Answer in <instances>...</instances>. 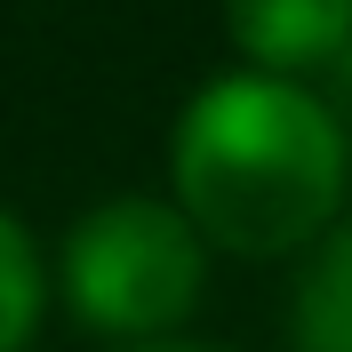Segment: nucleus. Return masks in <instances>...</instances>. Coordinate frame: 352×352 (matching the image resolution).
Segmentation results:
<instances>
[{
	"mask_svg": "<svg viewBox=\"0 0 352 352\" xmlns=\"http://www.w3.org/2000/svg\"><path fill=\"white\" fill-rule=\"evenodd\" d=\"M176 217L232 256H288L344 208V129L296 80L224 72L176 112Z\"/></svg>",
	"mask_w": 352,
	"mask_h": 352,
	"instance_id": "nucleus-1",
	"label": "nucleus"
},
{
	"mask_svg": "<svg viewBox=\"0 0 352 352\" xmlns=\"http://www.w3.org/2000/svg\"><path fill=\"white\" fill-rule=\"evenodd\" d=\"M65 296L104 336H168L200 305V232L168 200H96L65 241Z\"/></svg>",
	"mask_w": 352,
	"mask_h": 352,
	"instance_id": "nucleus-2",
	"label": "nucleus"
},
{
	"mask_svg": "<svg viewBox=\"0 0 352 352\" xmlns=\"http://www.w3.org/2000/svg\"><path fill=\"white\" fill-rule=\"evenodd\" d=\"M224 32L272 80L336 65L352 41V0H224Z\"/></svg>",
	"mask_w": 352,
	"mask_h": 352,
	"instance_id": "nucleus-3",
	"label": "nucleus"
},
{
	"mask_svg": "<svg viewBox=\"0 0 352 352\" xmlns=\"http://www.w3.org/2000/svg\"><path fill=\"white\" fill-rule=\"evenodd\" d=\"M296 352H352V224H336L296 280Z\"/></svg>",
	"mask_w": 352,
	"mask_h": 352,
	"instance_id": "nucleus-4",
	"label": "nucleus"
},
{
	"mask_svg": "<svg viewBox=\"0 0 352 352\" xmlns=\"http://www.w3.org/2000/svg\"><path fill=\"white\" fill-rule=\"evenodd\" d=\"M41 305H48V272H41V248L8 208H0V352H24L32 329H41Z\"/></svg>",
	"mask_w": 352,
	"mask_h": 352,
	"instance_id": "nucleus-5",
	"label": "nucleus"
},
{
	"mask_svg": "<svg viewBox=\"0 0 352 352\" xmlns=\"http://www.w3.org/2000/svg\"><path fill=\"white\" fill-rule=\"evenodd\" d=\"M136 352H168V344H136Z\"/></svg>",
	"mask_w": 352,
	"mask_h": 352,
	"instance_id": "nucleus-6",
	"label": "nucleus"
}]
</instances>
